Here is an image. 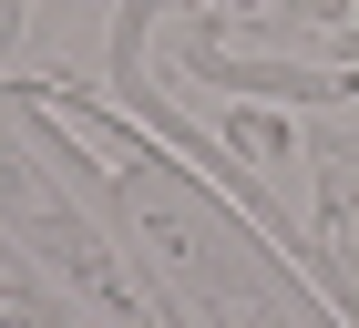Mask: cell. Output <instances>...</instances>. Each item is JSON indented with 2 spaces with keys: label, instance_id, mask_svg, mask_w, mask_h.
Segmentation results:
<instances>
[{
  "label": "cell",
  "instance_id": "6da1fadb",
  "mask_svg": "<svg viewBox=\"0 0 359 328\" xmlns=\"http://www.w3.org/2000/svg\"><path fill=\"white\" fill-rule=\"evenodd\" d=\"M21 31H31V0H0V52H11Z\"/></svg>",
  "mask_w": 359,
  "mask_h": 328
}]
</instances>
